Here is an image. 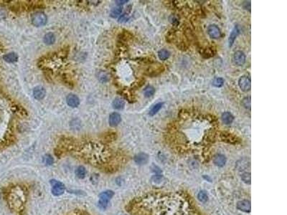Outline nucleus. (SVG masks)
Here are the masks:
<instances>
[{
    "instance_id": "11",
    "label": "nucleus",
    "mask_w": 287,
    "mask_h": 215,
    "mask_svg": "<svg viewBox=\"0 0 287 215\" xmlns=\"http://www.w3.org/2000/svg\"><path fill=\"white\" fill-rule=\"evenodd\" d=\"M149 161V156L145 153H139L134 157V161L138 165L146 164Z\"/></svg>"
},
{
    "instance_id": "9",
    "label": "nucleus",
    "mask_w": 287,
    "mask_h": 215,
    "mask_svg": "<svg viewBox=\"0 0 287 215\" xmlns=\"http://www.w3.org/2000/svg\"><path fill=\"white\" fill-rule=\"evenodd\" d=\"M237 208L244 212H250L251 209L250 202L248 200H242L238 202Z\"/></svg>"
},
{
    "instance_id": "26",
    "label": "nucleus",
    "mask_w": 287,
    "mask_h": 215,
    "mask_svg": "<svg viewBox=\"0 0 287 215\" xmlns=\"http://www.w3.org/2000/svg\"><path fill=\"white\" fill-rule=\"evenodd\" d=\"M241 179H242V180H243L244 182L246 183V184H250L251 178H250V173H248V172L243 173L241 175Z\"/></svg>"
},
{
    "instance_id": "5",
    "label": "nucleus",
    "mask_w": 287,
    "mask_h": 215,
    "mask_svg": "<svg viewBox=\"0 0 287 215\" xmlns=\"http://www.w3.org/2000/svg\"><path fill=\"white\" fill-rule=\"evenodd\" d=\"M233 60L235 65L238 66L243 65L246 63V57L245 53L243 51L239 50L234 52L233 56Z\"/></svg>"
},
{
    "instance_id": "18",
    "label": "nucleus",
    "mask_w": 287,
    "mask_h": 215,
    "mask_svg": "<svg viewBox=\"0 0 287 215\" xmlns=\"http://www.w3.org/2000/svg\"><path fill=\"white\" fill-rule=\"evenodd\" d=\"M86 173H87L86 169H85V167H83V166H80V167H78L76 170V176H77L78 178L81 179L86 177Z\"/></svg>"
},
{
    "instance_id": "23",
    "label": "nucleus",
    "mask_w": 287,
    "mask_h": 215,
    "mask_svg": "<svg viewBox=\"0 0 287 215\" xmlns=\"http://www.w3.org/2000/svg\"><path fill=\"white\" fill-rule=\"evenodd\" d=\"M122 7H115L111 11V17L113 18H116L122 13Z\"/></svg>"
},
{
    "instance_id": "21",
    "label": "nucleus",
    "mask_w": 287,
    "mask_h": 215,
    "mask_svg": "<svg viewBox=\"0 0 287 215\" xmlns=\"http://www.w3.org/2000/svg\"><path fill=\"white\" fill-rule=\"evenodd\" d=\"M154 93H155L154 88L151 86H148L147 87H146L145 89L144 90V94L146 97H147V98L152 96V95L154 94Z\"/></svg>"
},
{
    "instance_id": "8",
    "label": "nucleus",
    "mask_w": 287,
    "mask_h": 215,
    "mask_svg": "<svg viewBox=\"0 0 287 215\" xmlns=\"http://www.w3.org/2000/svg\"><path fill=\"white\" fill-rule=\"evenodd\" d=\"M122 121V117H121L120 114L118 113H113L110 115L109 116V125L111 127H116Z\"/></svg>"
},
{
    "instance_id": "27",
    "label": "nucleus",
    "mask_w": 287,
    "mask_h": 215,
    "mask_svg": "<svg viewBox=\"0 0 287 215\" xmlns=\"http://www.w3.org/2000/svg\"><path fill=\"white\" fill-rule=\"evenodd\" d=\"M242 104H243V106L246 108L250 109V98L249 97L245 98L243 100V101H242Z\"/></svg>"
},
{
    "instance_id": "16",
    "label": "nucleus",
    "mask_w": 287,
    "mask_h": 215,
    "mask_svg": "<svg viewBox=\"0 0 287 215\" xmlns=\"http://www.w3.org/2000/svg\"><path fill=\"white\" fill-rule=\"evenodd\" d=\"M3 59L7 63H14V62L17 61L18 55L14 52H10L4 55Z\"/></svg>"
},
{
    "instance_id": "4",
    "label": "nucleus",
    "mask_w": 287,
    "mask_h": 215,
    "mask_svg": "<svg viewBox=\"0 0 287 215\" xmlns=\"http://www.w3.org/2000/svg\"><path fill=\"white\" fill-rule=\"evenodd\" d=\"M239 86L241 90L243 92H248L251 88V81L248 76H241L239 80Z\"/></svg>"
},
{
    "instance_id": "17",
    "label": "nucleus",
    "mask_w": 287,
    "mask_h": 215,
    "mask_svg": "<svg viewBox=\"0 0 287 215\" xmlns=\"http://www.w3.org/2000/svg\"><path fill=\"white\" fill-rule=\"evenodd\" d=\"M44 42L48 45L52 44L55 41V36L53 33H49L44 36Z\"/></svg>"
},
{
    "instance_id": "28",
    "label": "nucleus",
    "mask_w": 287,
    "mask_h": 215,
    "mask_svg": "<svg viewBox=\"0 0 287 215\" xmlns=\"http://www.w3.org/2000/svg\"><path fill=\"white\" fill-rule=\"evenodd\" d=\"M128 17L126 16V14H123V15H122L120 17V18H119V20H118V22H126L127 20H128Z\"/></svg>"
},
{
    "instance_id": "15",
    "label": "nucleus",
    "mask_w": 287,
    "mask_h": 215,
    "mask_svg": "<svg viewBox=\"0 0 287 215\" xmlns=\"http://www.w3.org/2000/svg\"><path fill=\"white\" fill-rule=\"evenodd\" d=\"M112 105L114 109L122 110L123 108H124L125 102L122 98H115L114 101H113Z\"/></svg>"
},
{
    "instance_id": "31",
    "label": "nucleus",
    "mask_w": 287,
    "mask_h": 215,
    "mask_svg": "<svg viewBox=\"0 0 287 215\" xmlns=\"http://www.w3.org/2000/svg\"><path fill=\"white\" fill-rule=\"evenodd\" d=\"M0 198H1V194H0Z\"/></svg>"
},
{
    "instance_id": "14",
    "label": "nucleus",
    "mask_w": 287,
    "mask_h": 215,
    "mask_svg": "<svg viewBox=\"0 0 287 215\" xmlns=\"http://www.w3.org/2000/svg\"><path fill=\"white\" fill-rule=\"evenodd\" d=\"M223 122L226 125L231 124L234 121V117L230 112H224L221 116Z\"/></svg>"
},
{
    "instance_id": "13",
    "label": "nucleus",
    "mask_w": 287,
    "mask_h": 215,
    "mask_svg": "<svg viewBox=\"0 0 287 215\" xmlns=\"http://www.w3.org/2000/svg\"><path fill=\"white\" fill-rule=\"evenodd\" d=\"M213 162L218 167H222L226 163V158L224 155L222 154H217L213 159Z\"/></svg>"
},
{
    "instance_id": "20",
    "label": "nucleus",
    "mask_w": 287,
    "mask_h": 215,
    "mask_svg": "<svg viewBox=\"0 0 287 215\" xmlns=\"http://www.w3.org/2000/svg\"><path fill=\"white\" fill-rule=\"evenodd\" d=\"M169 52L167 50H165V49H162V50H159L158 52V57L161 60H166L169 58Z\"/></svg>"
},
{
    "instance_id": "24",
    "label": "nucleus",
    "mask_w": 287,
    "mask_h": 215,
    "mask_svg": "<svg viewBox=\"0 0 287 215\" xmlns=\"http://www.w3.org/2000/svg\"><path fill=\"white\" fill-rule=\"evenodd\" d=\"M197 197H198V199L200 200V201L202 202H206L208 199V196L205 191H200Z\"/></svg>"
},
{
    "instance_id": "25",
    "label": "nucleus",
    "mask_w": 287,
    "mask_h": 215,
    "mask_svg": "<svg viewBox=\"0 0 287 215\" xmlns=\"http://www.w3.org/2000/svg\"><path fill=\"white\" fill-rule=\"evenodd\" d=\"M43 161H44V162L45 163V164L48 165V166L52 165V163H54V159H53L52 156H50V155H49V154H46L45 156H44Z\"/></svg>"
},
{
    "instance_id": "7",
    "label": "nucleus",
    "mask_w": 287,
    "mask_h": 215,
    "mask_svg": "<svg viewBox=\"0 0 287 215\" xmlns=\"http://www.w3.org/2000/svg\"><path fill=\"white\" fill-rule=\"evenodd\" d=\"M45 94H46L45 89L42 86H37L34 88L33 96L35 99L38 100V101L43 99L45 96Z\"/></svg>"
},
{
    "instance_id": "12",
    "label": "nucleus",
    "mask_w": 287,
    "mask_h": 215,
    "mask_svg": "<svg viewBox=\"0 0 287 215\" xmlns=\"http://www.w3.org/2000/svg\"><path fill=\"white\" fill-rule=\"evenodd\" d=\"M239 33H240V29L239 28V27L235 26L234 28L233 29V30L231 33V34H230L229 37H228V46L230 47V48L233 45L235 40H236V38L238 36H239Z\"/></svg>"
},
{
    "instance_id": "19",
    "label": "nucleus",
    "mask_w": 287,
    "mask_h": 215,
    "mask_svg": "<svg viewBox=\"0 0 287 215\" xmlns=\"http://www.w3.org/2000/svg\"><path fill=\"white\" fill-rule=\"evenodd\" d=\"M163 104H164L163 103H158L155 104V105L152 108V109L149 110V116H154L155 114H157V113L159 111V110L162 108Z\"/></svg>"
},
{
    "instance_id": "3",
    "label": "nucleus",
    "mask_w": 287,
    "mask_h": 215,
    "mask_svg": "<svg viewBox=\"0 0 287 215\" xmlns=\"http://www.w3.org/2000/svg\"><path fill=\"white\" fill-rule=\"evenodd\" d=\"M50 184L52 186V194L54 196H60L65 192V185L57 180H51Z\"/></svg>"
},
{
    "instance_id": "2",
    "label": "nucleus",
    "mask_w": 287,
    "mask_h": 215,
    "mask_svg": "<svg viewBox=\"0 0 287 215\" xmlns=\"http://www.w3.org/2000/svg\"><path fill=\"white\" fill-rule=\"evenodd\" d=\"M32 23L35 27H41L45 25L48 18L43 12H37L32 16Z\"/></svg>"
},
{
    "instance_id": "22",
    "label": "nucleus",
    "mask_w": 287,
    "mask_h": 215,
    "mask_svg": "<svg viewBox=\"0 0 287 215\" xmlns=\"http://www.w3.org/2000/svg\"><path fill=\"white\" fill-rule=\"evenodd\" d=\"M224 85V80L222 78H215L212 80V86L216 88H220Z\"/></svg>"
},
{
    "instance_id": "10",
    "label": "nucleus",
    "mask_w": 287,
    "mask_h": 215,
    "mask_svg": "<svg viewBox=\"0 0 287 215\" xmlns=\"http://www.w3.org/2000/svg\"><path fill=\"white\" fill-rule=\"evenodd\" d=\"M66 101L68 105L72 108L77 107L80 103L79 98L75 94H69L66 98Z\"/></svg>"
},
{
    "instance_id": "1",
    "label": "nucleus",
    "mask_w": 287,
    "mask_h": 215,
    "mask_svg": "<svg viewBox=\"0 0 287 215\" xmlns=\"http://www.w3.org/2000/svg\"><path fill=\"white\" fill-rule=\"evenodd\" d=\"M114 195V192L111 190H107L99 194V206L101 209H106L108 205V202L111 199Z\"/></svg>"
},
{
    "instance_id": "6",
    "label": "nucleus",
    "mask_w": 287,
    "mask_h": 215,
    "mask_svg": "<svg viewBox=\"0 0 287 215\" xmlns=\"http://www.w3.org/2000/svg\"><path fill=\"white\" fill-rule=\"evenodd\" d=\"M207 33L208 35L212 39H218L220 37L221 32L218 26L215 25H211L208 26L207 29Z\"/></svg>"
},
{
    "instance_id": "29",
    "label": "nucleus",
    "mask_w": 287,
    "mask_h": 215,
    "mask_svg": "<svg viewBox=\"0 0 287 215\" xmlns=\"http://www.w3.org/2000/svg\"><path fill=\"white\" fill-rule=\"evenodd\" d=\"M128 0H124V1H116V2L117 3V5H123V4H125L126 2H128Z\"/></svg>"
},
{
    "instance_id": "30",
    "label": "nucleus",
    "mask_w": 287,
    "mask_h": 215,
    "mask_svg": "<svg viewBox=\"0 0 287 215\" xmlns=\"http://www.w3.org/2000/svg\"><path fill=\"white\" fill-rule=\"evenodd\" d=\"M74 215H88V214H86L84 213H81V212H78L77 214H75Z\"/></svg>"
}]
</instances>
